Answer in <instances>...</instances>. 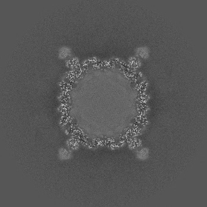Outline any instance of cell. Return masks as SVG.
<instances>
[{"label":"cell","mask_w":207,"mask_h":207,"mask_svg":"<svg viewBox=\"0 0 207 207\" xmlns=\"http://www.w3.org/2000/svg\"><path fill=\"white\" fill-rule=\"evenodd\" d=\"M148 156V150L147 148H142L137 152V157L140 160H145Z\"/></svg>","instance_id":"obj_15"},{"label":"cell","mask_w":207,"mask_h":207,"mask_svg":"<svg viewBox=\"0 0 207 207\" xmlns=\"http://www.w3.org/2000/svg\"><path fill=\"white\" fill-rule=\"evenodd\" d=\"M128 143L129 147L132 149L138 148L141 145V141L139 139L135 138V137H133L132 139H131Z\"/></svg>","instance_id":"obj_8"},{"label":"cell","mask_w":207,"mask_h":207,"mask_svg":"<svg viewBox=\"0 0 207 207\" xmlns=\"http://www.w3.org/2000/svg\"><path fill=\"white\" fill-rule=\"evenodd\" d=\"M71 53V50L67 47H63L59 50V56L60 58H66V57L69 56Z\"/></svg>","instance_id":"obj_16"},{"label":"cell","mask_w":207,"mask_h":207,"mask_svg":"<svg viewBox=\"0 0 207 207\" xmlns=\"http://www.w3.org/2000/svg\"><path fill=\"white\" fill-rule=\"evenodd\" d=\"M59 157L61 160H67L71 157V152L66 148H61L59 151Z\"/></svg>","instance_id":"obj_6"},{"label":"cell","mask_w":207,"mask_h":207,"mask_svg":"<svg viewBox=\"0 0 207 207\" xmlns=\"http://www.w3.org/2000/svg\"><path fill=\"white\" fill-rule=\"evenodd\" d=\"M140 79H142V74L139 72H135V74L133 75V76L131 77L133 81H136L140 80Z\"/></svg>","instance_id":"obj_18"},{"label":"cell","mask_w":207,"mask_h":207,"mask_svg":"<svg viewBox=\"0 0 207 207\" xmlns=\"http://www.w3.org/2000/svg\"><path fill=\"white\" fill-rule=\"evenodd\" d=\"M58 110L59 113H61L62 115L67 114L71 110V106L69 103H61L58 108Z\"/></svg>","instance_id":"obj_14"},{"label":"cell","mask_w":207,"mask_h":207,"mask_svg":"<svg viewBox=\"0 0 207 207\" xmlns=\"http://www.w3.org/2000/svg\"><path fill=\"white\" fill-rule=\"evenodd\" d=\"M65 131L67 134L72 135L73 133L74 132L75 129L77 128V124L76 123H74L73 122L69 123L66 125H65Z\"/></svg>","instance_id":"obj_10"},{"label":"cell","mask_w":207,"mask_h":207,"mask_svg":"<svg viewBox=\"0 0 207 207\" xmlns=\"http://www.w3.org/2000/svg\"><path fill=\"white\" fill-rule=\"evenodd\" d=\"M136 98H137V100L140 103H145L148 100L149 95L148 93H146V92L140 93H138V95H137Z\"/></svg>","instance_id":"obj_11"},{"label":"cell","mask_w":207,"mask_h":207,"mask_svg":"<svg viewBox=\"0 0 207 207\" xmlns=\"http://www.w3.org/2000/svg\"><path fill=\"white\" fill-rule=\"evenodd\" d=\"M137 53L139 56L142 58H146L148 55V50L146 47H141L137 49Z\"/></svg>","instance_id":"obj_12"},{"label":"cell","mask_w":207,"mask_h":207,"mask_svg":"<svg viewBox=\"0 0 207 207\" xmlns=\"http://www.w3.org/2000/svg\"><path fill=\"white\" fill-rule=\"evenodd\" d=\"M73 122V117H71V115H69V113H67V114H64L61 117L60 121V124L62 125V126H65L69 123Z\"/></svg>","instance_id":"obj_4"},{"label":"cell","mask_w":207,"mask_h":207,"mask_svg":"<svg viewBox=\"0 0 207 207\" xmlns=\"http://www.w3.org/2000/svg\"><path fill=\"white\" fill-rule=\"evenodd\" d=\"M128 64L133 69H137V68L140 67L141 65V62L139 59L138 57H132L128 59Z\"/></svg>","instance_id":"obj_2"},{"label":"cell","mask_w":207,"mask_h":207,"mask_svg":"<svg viewBox=\"0 0 207 207\" xmlns=\"http://www.w3.org/2000/svg\"><path fill=\"white\" fill-rule=\"evenodd\" d=\"M66 144L68 147H69L70 149H71V150H75V149H77L79 148V142L76 140V139L72 137V138L69 139V140L67 141Z\"/></svg>","instance_id":"obj_3"},{"label":"cell","mask_w":207,"mask_h":207,"mask_svg":"<svg viewBox=\"0 0 207 207\" xmlns=\"http://www.w3.org/2000/svg\"><path fill=\"white\" fill-rule=\"evenodd\" d=\"M134 82V89L136 90L139 93L145 92L146 89L148 86V83L146 81L140 79V80L133 81Z\"/></svg>","instance_id":"obj_1"},{"label":"cell","mask_w":207,"mask_h":207,"mask_svg":"<svg viewBox=\"0 0 207 207\" xmlns=\"http://www.w3.org/2000/svg\"><path fill=\"white\" fill-rule=\"evenodd\" d=\"M59 99L61 103H69L71 101V95L69 92H62L59 95Z\"/></svg>","instance_id":"obj_5"},{"label":"cell","mask_w":207,"mask_h":207,"mask_svg":"<svg viewBox=\"0 0 207 207\" xmlns=\"http://www.w3.org/2000/svg\"><path fill=\"white\" fill-rule=\"evenodd\" d=\"M66 64H67L68 67L75 69V68L76 67L79 63L78 59L76 58V57H74V58H72V59H69V60H68Z\"/></svg>","instance_id":"obj_17"},{"label":"cell","mask_w":207,"mask_h":207,"mask_svg":"<svg viewBox=\"0 0 207 207\" xmlns=\"http://www.w3.org/2000/svg\"><path fill=\"white\" fill-rule=\"evenodd\" d=\"M148 111V106L145 103H140L137 105V111L140 115H146Z\"/></svg>","instance_id":"obj_9"},{"label":"cell","mask_w":207,"mask_h":207,"mask_svg":"<svg viewBox=\"0 0 207 207\" xmlns=\"http://www.w3.org/2000/svg\"><path fill=\"white\" fill-rule=\"evenodd\" d=\"M59 87H60V89L62 92H69L72 90L73 89V86H71L69 84L65 82L63 80L59 83Z\"/></svg>","instance_id":"obj_13"},{"label":"cell","mask_w":207,"mask_h":207,"mask_svg":"<svg viewBox=\"0 0 207 207\" xmlns=\"http://www.w3.org/2000/svg\"><path fill=\"white\" fill-rule=\"evenodd\" d=\"M135 122H137V123L141 125H143V126H145V125L148 124V119H147L146 116L145 115H139L135 117V119H133Z\"/></svg>","instance_id":"obj_7"}]
</instances>
